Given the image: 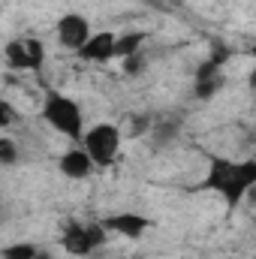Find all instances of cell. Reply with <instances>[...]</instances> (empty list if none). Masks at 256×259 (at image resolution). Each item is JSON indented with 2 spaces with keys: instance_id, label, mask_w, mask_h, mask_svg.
I'll list each match as a JSON object with an SVG mask.
<instances>
[{
  "instance_id": "obj_8",
  "label": "cell",
  "mask_w": 256,
  "mask_h": 259,
  "mask_svg": "<svg viewBox=\"0 0 256 259\" xmlns=\"http://www.w3.org/2000/svg\"><path fill=\"white\" fill-rule=\"evenodd\" d=\"M103 226H106L109 232H118V235H124V238H133V241H136V238H142V235L148 232L151 220H148L145 214H136V211H121V214L106 217Z\"/></svg>"
},
{
  "instance_id": "obj_9",
  "label": "cell",
  "mask_w": 256,
  "mask_h": 259,
  "mask_svg": "<svg viewBox=\"0 0 256 259\" xmlns=\"http://www.w3.org/2000/svg\"><path fill=\"white\" fill-rule=\"evenodd\" d=\"M58 169H61V175H64V178L81 181V178H88V175L97 169V163L91 160V154H88L84 148H69V151H64V154H61Z\"/></svg>"
},
{
  "instance_id": "obj_3",
  "label": "cell",
  "mask_w": 256,
  "mask_h": 259,
  "mask_svg": "<svg viewBox=\"0 0 256 259\" xmlns=\"http://www.w3.org/2000/svg\"><path fill=\"white\" fill-rule=\"evenodd\" d=\"M81 148L91 154V160L100 169H106V166L118 163V157H121V130L115 124H109V121H100V124L84 130Z\"/></svg>"
},
{
  "instance_id": "obj_1",
  "label": "cell",
  "mask_w": 256,
  "mask_h": 259,
  "mask_svg": "<svg viewBox=\"0 0 256 259\" xmlns=\"http://www.w3.org/2000/svg\"><path fill=\"white\" fill-rule=\"evenodd\" d=\"M205 187L223 196V202L229 208L247 202V193L256 187V160H211L208 175H205Z\"/></svg>"
},
{
  "instance_id": "obj_12",
  "label": "cell",
  "mask_w": 256,
  "mask_h": 259,
  "mask_svg": "<svg viewBox=\"0 0 256 259\" xmlns=\"http://www.w3.org/2000/svg\"><path fill=\"white\" fill-rule=\"evenodd\" d=\"M39 256V250L30 244V241H18V244H9L6 250H3V259H36Z\"/></svg>"
},
{
  "instance_id": "obj_11",
  "label": "cell",
  "mask_w": 256,
  "mask_h": 259,
  "mask_svg": "<svg viewBox=\"0 0 256 259\" xmlns=\"http://www.w3.org/2000/svg\"><path fill=\"white\" fill-rule=\"evenodd\" d=\"M142 46H145V33H139V30L121 33V36H118V58H121V61L139 58V55H142Z\"/></svg>"
},
{
  "instance_id": "obj_14",
  "label": "cell",
  "mask_w": 256,
  "mask_h": 259,
  "mask_svg": "<svg viewBox=\"0 0 256 259\" xmlns=\"http://www.w3.org/2000/svg\"><path fill=\"white\" fill-rule=\"evenodd\" d=\"M12 118H15V112H12V106L9 103H0V127L6 130L12 124Z\"/></svg>"
},
{
  "instance_id": "obj_10",
  "label": "cell",
  "mask_w": 256,
  "mask_h": 259,
  "mask_svg": "<svg viewBox=\"0 0 256 259\" xmlns=\"http://www.w3.org/2000/svg\"><path fill=\"white\" fill-rule=\"evenodd\" d=\"M217 58H211L208 64L199 66V72H196V97H202V100H208L211 94H217V88H220V72H217Z\"/></svg>"
},
{
  "instance_id": "obj_6",
  "label": "cell",
  "mask_w": 256,
  "mask_h": 259,
  "mask_svg": "<svg viewBox=\"0 0 256 259\" xmlns=\"http://www.w3.org/2000/svg\"><path fill=\"white\" fill-rule=\"evenodd\" d=\"M55 33H58V42H61L64 49H69V52H75V55H78V52L88 46V39L94 36L91 21H88L81 12H66V15H61Z\"/></svg>"
},
{
  "instance_id": "obj_15",
  "label": "cell",
  "mask_w": 256,
  "mask_h": 259,
  "mask_svg": "<svg viewBox=\"0 0 256 259\" xmlns=\"http://www.w3.org/2000/svg\"><path fill=\"white\" fill-rule=\"evenodd\" d=\"M247 202H253V205H256V187L250 190V193H247Z\"/></svg>"
},
{
  "instance_id": "obj_5",
  "label": "cell",
  "mask_w": 256,
  "mask_h": 259,
  "mask_svg": "<svg viewBox=\"0 0 256 259\" xmlns=\"http://www.w3.org/2000/svg\"><path fill=\"white\" fill-rule=\"evenodd\" d=\"M3 55H6V66H9V69L39 72L42 64H46V49H42V42H39V39H33V36H27V39L21 36V39L6 42Z\"/></svg>"
},
{
  "instance_id": "obj_2",
  "label": "cell",
  "mask_w": 256,
  "mask_h": 259,
  "mask_svg": "<svg viewBox=\"0 0 256 259\" xmlns=\"http://www.w3.org/2000/svg\"><path fill=\"white\" fill-rule=\"evenodd\" d=\"M42 118H46L49 127L58 130L66 139H78V142H81V136H84V130H88L84 127L81 106H78L72 97L58 94V91H52V94L46 97V103H42Z\"/></svg>"
},
{
  "instance_id": "obj_13",
  "label": "cell",
  "mask_w": 256,
  "mask_h": 259,
  "mask_svg": "<svg viewBox=\"0 0 256 259\" xmlns=\"http://www.w3.org/2000/svg\"><path fill=\"white\" fill-rule=\"evenodd\" d=\"M15 160H18V148H15V142L9 136H3L0 139V163L3 166H12Z\"/></svg>"
},
{
  "instance_id": "obj_4",
  "label": "cell",
  "mask_w": 256,
  "mask_h": 259,
  "mask_svg": "<svg viewBox=\"0 0 256 259\" xmlns=\"http://www.w3.org/2000/svg\"><path fill=\"white\" fill-rule=\"evenodd\" d=\"M106 226L103 223H91V226H84V223H69L64 229V235H61V244H64L66 253H72V256H88L91 250H97L103 241H106Z\"/></svg>"
},
{
  "instance_id": "obj_7",
  "label": "cell",
  "mask_w": 256,
  "mask_h": 259,
  "mask_svg": "<svg viewBox=\"0 0 256 259\" xmlns=\"http://www.w3.org/2000/svg\"><path fill=\"white\" fill-rule=\"evenodd\" d=\"M78 58L88 61V64H109V61H115L118 58V36L109 33V30L94 33L88 39V46L78 52Z\"/></svg>"
}]
</instances>
